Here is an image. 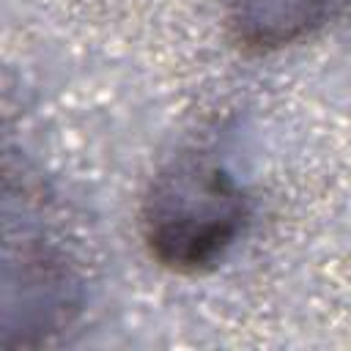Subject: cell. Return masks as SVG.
I'll return each mask as SVG.
<instances>
[{
    "label": "cell",
    "instance_id": "6da1fadb",
    "mask_svg": "<svg viewBox=\"0 0 351 351\" xmlns=\"http://www.w3.org/2000/svg\"><path fill=\"white\" fill-rule=\"evenodd\" d=\"M250 197L236 176L206 151L176 154L156 170L140 200L148 255L178 274L217 266L241 239Z\"/></svg>",
    "mask_w": 351,
    "mask_h": 351
},
{
    "label": "cell",
    "instance_id": "7a4b0ae2",
    "mask_svg": "<svg viewBox=\"0 0 351 351\" xmlns=\"http://www.w3.org/2000/svg\"><path fill=\"white\" fill-rule=\"evenodd\" d=\"M82 302L80 258L52 222L44 195L30 181L19 184V197L5 186L0 343L5 348L49 343L77 321Z\"/></svg>",
    "mask_w": 351,
    "mask_h": 351
},
{
    "label": "cell",
    "instance_id": "3957f363",
    "mask_svg": "<svg viewBox=\"0 0 351 351\" xmlns=\"http://www.w3.org/2000/svg\"><path fill=\"white\" fill-rule=\"evenodd\" d=\"M233 41L250 52H271L304 41L340 19L351 0H222Z\"/></svg>",
    "mask_w": 351,
    "mask_h": 351
}]
</instances>
